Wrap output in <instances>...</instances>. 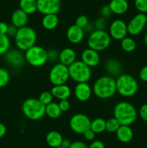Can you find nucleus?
<instances>
[{
    "label": "nucleus",
    "mask_w": 147,
    "mask_h": 148,
    "mask_svg": "<svg viewBox=\"0 0 147 148\" xmlns=\"http://www.w3.org/2000/svg\"><path fill=\"white\" fill-rule=\"evenodd\" d=\"M59 60L60 63L69 67L76 61V51L71 48H65L59 52Z\"/></svg>",
    "instance_id": "18"
},
{
    "label": "nucleus",
    "mask_w": 147,
    "mask_h": 148,
    "mask_svg": "<svg viewBox=\"0 0 147 148\" xmlns=\"http://www.w3.org/2000/svg\"><path fill=\"white\" fill-rule=\"evenodd\" d=\"M134 5L139 13H147V0H135Z\"/></svg>",
    "instance_id": "34"
},
{
    "label": "nucleus",
    "mask_w": 147,
    "mask_h": 148,
    "mask_svg": "<svg viewBox=\"0 0 147 148\" xmlns=\"http://www.w3.org/2000/svg\"><path fill=\"white\" fill-rule=\"evenodd\" d=\"M4 59L6 62L12 67H20L25 61L24 54H23L22 52L19 49L9 50V51L5 54Z\"/></svg>",
    "instance_id": "16"
},
{
    "label": "nucleus",
    "mask_w": 147,
    "mask_h": 148,
    "mask_svg": "<svg viewBox=\"0 0 147 148\" xmlns=\"http://www.w3.org/2000/svg\"><path fill=\"white\" fill-rule=\"evenodd\" d=\"M109 7L112 14L121 15L127 12L129 8V4L127 0H111Z\"/></svg>",
    "instance_id": "22"
},
{
    "label": "nucleus",
    "mask_w": 147,
    "mask_h": 148,
    "mask_svg": "<svg viewBox=\"0 0 147 148\" xmlns=\"http://www.w3.org/2000/svg\"><path fill=\"white\" fill-rule=\"evenodd\" d=\"M92 92L99 99L112 98L117 92L115 79L109 75L100 77L94 83Z\"/></svg>",
    "instance_id": "2"
},
{
    "label": "nucleus",
    "mask_w": 147,
    "mask_h": 148,
    "mask_svg": "<svg viewBox=\"0 0 147 148\" xmlns=\"http://www.w3.org/2000/svg\"><path fill=\"white\" fill-rule=\"evenodd\" d=\"M69 76L76 83L88 82L92 77L91 68L81 60L74 62L69 66Z\"/></svg>",
    "instance_id": "7"
},
{
    "label": "nucleus",
    "mask_w": 147,
    "mask_h": 148,
    "mask_svg": "<svg viewBox=\"0 0 147 148\" xmlns=\"http://www.w3.org/2000/svg\"><path fill=\"white\" fill-rule=\"evenodd\" d=\"M88 24H89L88 17L86 15H84V14H82V15H79V17H77V18L76 19V22H75V25L83 29Z\"/></svg>",
    "instance_id": "35"
},
{
    "label": "nucleus",
    "mask_w": 147,
    "mask_h": 148,
    "mask_svg": "<svg viewBox=\"0 0 147 148\" xmlns=\"http://www.w3.org/2000/svg\"><path fill=\"white\" fill-rule=\"evenodd\" d=\"M50 92L53 95V98H57L59 101L68 100L71 95V88L67 85H54L50 90Z\"/></svg>",
    "instance_id": "19"
},
{
    "label": "nucleus",
    "mask_w": 147,
    "mask_h": 148,
    "mask_svg": "<svg viewBox=\"0 0 147 148\" xmlns=\"http://www.w3.org/2000/svg\"><path fill=\"white\" fill-rule=\"evenodd\" d=\"M8 27L9 25H7L4 22H0V34L7 35V31H8Z\"/></svg>",
    "instance_id": "45"
},
{
    "label": "nucleus",
    "mask_w": 147,
    "mask_h": 148,
    "mask_svg": "<svg viewBox=\"0 0 147 148\" xmlns=\"http://www.w3.org/2000/svg\"><path fill=\"white\" fill-rule=\"evenodd\" d=\"M138 114L143 121H147V103H144L141 106Z\"/></svg>",
    "instance_id": "40"
},
{
    "label": "nucleus",
    "mask_w": 147,
    "mask_h": 148,
    "mask_svg": "<svg viewBox=\"0 0 147 148\" xmlns=\"http://www.w3.org/2000/svg\"><path fill=\"white\" fill-rule=\"evenodd\" d=\"M71 145V142L70 140H68V139H63V141H62L61 147L63 148H69L70 147Z\"/></svg>",
    "instance_id": "49"
},
{
    "label": "nucleus",
    "mask_w": 147,
    "mask_h": 148,
    "mask_svg": "<svg viewBox=\"0 0 147 148\" xmlns=\"http://www.w3.org/2000/svg\"><path fill=\"white\" fill-rule=\"evenodd\" d=\"M63 140L61 134L57 131L49 132L46 137V143L49 147L52 148L61 147Z\"/></svg>",
    "instance_id": "24"
},
{
    "label": "nucleus",
    "mask_w": 147,
    "mask_h": 148,
    "mask_svg": "<svg viewBox=\"0 0 147 148\" xmlns=\"http://www.w3.org/2000/svg\"><path fill=\"white\" fill-rule=\"evenodd\" d=\"M81 61L89 67H95L100 63V56L99 52L87 48L81 53Z\"/></svg>",
    "instance_id": "14"
},
{
    "label": "nucleus",
    "mask_w": 147,
    "mask_h": 148,
    "mask_svg": "<svg viewBox=\"0 0 147 148\" xmlns=\"http://www.w3.org/2000/svg\"><path fill=\"white\" fill-rule=\"evenodd\" d=\"M115 134L118 140L122 143H130L133 138V131L130 126L120 125Z\"/></svg>",
    "instance_id": "21"
},
{
    "label": "nucleus",
    "mask_w": 147,
    "mask_h": 148,
    "mask_svg": "<svg viewBox=\"0 0 147 148\" xmlns=\"http://www.w3.org/2000/svg\"><path fill=\"white\" fill-rule=\"evenodd\" d=\"M91 120L89 116L84 114H76L72 116L69 121V127L74 133L84 134V133L90 129Z\"/></svg>",
    "instance_id": "10"
},
{
    "label": "nucleus",
    "mask_w": 147,
    "mask_h": 148,
    "mask_svg": "<svg viewBox=\"0 0 147 148\" xmlns=\"http://www.w3.org/2000/svg\"><path fill=\"white\" fill-rule=\"evenodd\" d=\"M113 115L120 125H131L138 118L137 110L133 104L127 101H121L115 106Z\"/></svg>",
    "instance_id": "1"
},
{
    "label": "nucleus",
    "mask_w": 147,
    "mask_h": 148,
    "mask_svg": "<svg viewBox=\"0 0 147 148\" xmlns=\"http://www.w3.org/2000/svg\"><path fill=\"white\" fill-rule=\"evenodd\" d=\"M24 59L32 66H43L48 62L47 51L42 46L35 45L24 52Z\"/></svg>",
    "instance_id": "8"
},
{
    "label": "nucleus",
    "mask_w": 147,
    "mask_h": 148,
    "mask_svg": "<svg viewBox=\"0 0 147 148\" xmlns=\"http://www.w3.org/2000/svg\"><path fill=\"white\" fill-rule=\"evenodd\" d=\"M70 79L69 67L61 63H57L49 72V80L54 85H64Z\"/></svg>",
    "instance_id": "9"
},
{
    "label": "nucleus",
    "mask_w": 147,
    "mask_h": 148,
    "mask_svg": "<svg viewBox=\"0 0 147 148\" xmlns=\"http://www.w3.org/2000/svg\"><path fill=\"white\" fill-rule=\"evenodd\" d=\"M48 53V61L50 62H56V60L59 59V53L56 50V49H50Z\"/></svg>",
    "instance_id": "38"
},
{
    "label": "nucleus",
    "mask_w": 147,
    "mask_h": 148,
    "mask_svg": "<svg viewBox=\"0 0 147 148\" xmlns=\"http://www.w3.org/2000/svg\"><path fill=\"white\" fill-rule=\"evenodd\" d=\"M37 11L43 15L56 14L61 7V0H37Z\"/></svg>",
    "instance_id": "13"
},
{
    "label": "nucleus",
    "mask_w": 147,
    "mask_h": 148,
    "mask_svg": "<svg viewBox=\"0 0 147 148\" xmlns=\"http://www.w3.org/2000/svg\"><path fill=\"white\" fill-rule=\"evenodd\" d=\"M10 49V37L0 34V55H5Z\"/></svg>",
    "instance_id": "30"
},
{
    "label": "nucleus",
    "mask_w": 147,
    "mask_h": 148,
    "mask_svg": "<svg viewBox=\"0 0 147 148\" xmlns=\"http://www.w3.org/2000/svg\"><path fill=\"white\" fill-rule=\"evenodd\" d=\"M95 29V26H94V25H92L90 24V23H89V24L87 25L86 26V27L84 28V30L85 33H88L89 34V33H92V31H94Z\"/></svg>",
    "instance_id": "48"
},
{
    "label": "nucleus",
    "mask_w": 147,
    "mask_h": 148,
    "mask_svg": "<svg viewBox=\"0 0 147 148\" xmlns=\"http://www.w3.org/2000/svg\"><path fill=\"white\" fill-rule=\"evenodd\" d=\"M105 68L108 74H109L108 75L112 77L120 75L121 70H122V66L118 60L113 59H109L105 62Z\"/></svg>",
    "instance_id": "23"
},
{
    "label": "nucleus",
    "mask_w": 147,
    "mask_h": 148,
    "mask_svg": "<svg viewBox=\"0 0 147 148\" xmlns=\"http://www.w3.org/2000/svg\"><path fill=\"white\" fill-rule=\"evenodd\" d=\"M88 148H105V146L100 140H95L88 146Z\"/></svg>",
    "instance_id": "43"
},
{
    "label": "nucleus",
    "mask_w": 147,
    "mask_h": 148,
    "mask_svg": "<svg viewBox=\"0 0 147 148\" xmlns=\"http://www.w3.org/2000/svg\"><path fill=\"white\" fill-rule=\"evenodd\" d=\"M111 38L115 40H121L128 35L127 23L120 19L113 20L109 26V33Z\"/></svg>",
    "instance_id": "12"
},
{
    "label": "nucleus",
    "mask_w": 147,
    "mask_h": 148,
    "mask_svg": "<svg viewBox=\"0 0 147 148\" xmlns=\"http://www.w3.org/2000/svg\"><path fill=\"white\" fill-rule=\"evenodd\" d=\"M56 148H63V147H56Z\"/></svg>",
    "instance_id": "52"
},
{
    "label": "nucleus",
    "mask_w": 147,
    "mask_h": 148,
    "mask_svg": "<svg viewBox=\"0 0 147 148\" xmlns=\"http://www.w3.org/2000/svg\"><path fill=\"white\" fill-rule=\"evenodd\" d=\"M37 99L40 101L43 105L46 106L47 105L50 104V103L53 102V96L50 91H44V92H41L40 95H39V98Z\"/></svg>",
    "instance_id": "32"
},
{
    "label": "nucleus",
    "mask_w": 147,
    "mask_h": 148,
    "mask_svg": "<svg viewBox=\"0 0 147 148\" xmlns=\"http://www.w3.org/2000/svg\"><path fill=\"white\" fill-rule=\"evenodd\" d=\"M59 23V17L56 14H50L43 15L41 24L43 28L48 30H52L56 28Z\"/></svg>",
    "instance_id": "25"
},
{
    "label": "nucleus",
    "mask_w": 147,
    "mask_h": 148,
    "mask_svg": "<svg viewBox=\"0 0 147 148\" xmlns=\"http://www.w3.org/2000/svg\"><path fill=\"white\" fill-rule=\"evenodd\" d=\"M20 9L29 14H34L37 11V0H20L19 1Z\"/></svg>",
    "instance_id": "26"
},
{
    "label": "nucleus",
    "mask_w": 147,
    "mask_h": 148,
    "mask_svg": "<svg viewBox=\"0 0 147 148\" xmlns=\"http://www.w3.org/2000/svg\"><path fill=\"white\" fill-rule=\"evenodd\" d=\"M139 77L141 81L147 82V65L143 66L139 72Z\"/></svg>",
    "instance_id": "42"
},
{
    "label": "nucleus",
    "mask_w": 147,
    "mask_h": 148,
    "mask_svg": "<svg viewBox=\"0 0 147 148\" xmlns=\"http://www.w3.org/2000/svg\"><path fill=\"white\" fill-rule=\"evenodd\" d=\"M95 28L96 30H105V28L107 27V21L106 19L102 18V17H99L96 21L95 22Z\"/></svg>",
    "instance_id": "36"
},
{
    "label": "nucleus",
    "mask_w": 147,
    "mask_h": 148,
    "mask_svg": "<svg viewBox=\"0 0 147 148\" xmlns=\"http://www.w3.org/2000/svg\"><path fill=\"white\" fill-rule=\"evenodd\" d=\"M7 133V127L2 123H0V139L4 137Z\"/></svg>",
    "instance_id": "47"
},
{
    "label": "nucleus",
    "mask_w": 147,
    "mask_h": 148,
    "mask_svg": "<svg viewBox=\"0 0 147 148\" xmlns=\"http://www.w3.org/2000/svg\"><path fill=\"white\" fill-rule=\"evenodd\" d=\"M124 148H132V147H124Z\"/></svg>",
    "instance_id": "51"
},
{
    "label": "nucleus",
    "mask_w": 147,
    "mask_h": 148,
    "mask_svg": "<svg viewBox=\"0 0 147 148\" xmlns=\"http://www.w3.org/2000/svg\"><path fill=\"white\" fill-rule=\"evenodd\" d=\"M11 21L12 25L15 26L17 28L24 27L28 22V14L20 8L17 9L12 14Z\"/></svg>",
    "instance_id": "20"
},
{
    "label": "nucleus",
    "mask_w": 147,
    "mask_h": 148,
    "mask_svg": "<svg viewBox=\"0 0 147 148\" xmlns=\"http://www.w3.org/2000/svg\"><path fill=\"white\" fill-rule=\"evenodd\" d=\"M92 93V88H91L88 82L77 83L74 90L75 98L81 102H86L89 100Z\"/></svg>",
    "instance_id": "15"
},
{
    "label": "nucleus",
    "mask_w": 147,
    "mask_h": 148,
    "mask_svg": "<svg viewBox=\"0 0 147 148\" xmlns=\"http://www.w3.org/2000/svg\"><path fill=\"white\" fill-rule=\"evenodd\" d=\"M144 43H145L146 46H147V30L146 32L145 35H144Z\"/></svg>",
    "instance_id": "50"
},
{
    "label": "nucleus",
    "mask_w": 147,
    "mask_h": 148,
    "mask_svg": "<svg viewBox=\"0 0 147 148\" xmlns=\"http://www.w3.org/2000/svg\"><path fill=\"white\" fill-rule=\"evenodd\" d=\"M14 38V43L17 49L21 51L25 52L35 45L37 40V33L32 27L24 26L17 29Z\"/></svg>",
    "instance_id": "3"
},
{
    "label": "nucleus",
    "mask_w": 147,
    "mask_h": 148,
    "mask_svg": "<svg viewBox=\"0 0 147 148\" xmlns=\"http://www.w3.org/2000/svg\"><path fill=\"white\" fill-rule=\"evenodd\" d=\"M121 49L127 53L133 52L136 48V42L133 38L126 36L120 40Z\"/></svg>",
    "instance_id": "29"
},
{
    "label": "nucleus",
    "mask_w": 147,
    "mask_h": 148,
    "mask_svg": "<svg viewBox=\"0 0 147 148\" xmlns=\"http://www.w3.org/2000/svg\"><path fill=\"white\" fill-rule=\"evenodd\" d=\"M147 24V16L146 14L138 13L135 14L127 24L128 33L133 36H138L145 28Z\"/></svg>",
    "instance_id": "11"
},
{
    "label": "nucleus",
    "mask_w": 147,
    "mask_h": 148,
    "mask_svg": "<svg viewBox=\"0 0 147 148\" xmlns=\"http://www.w3.org/2000/svg\"><path fill=\"white\" fill-rule=\"evenodd\" d=\"M84 137L85 140H87V141H93L95 138V134L93 131H92L91 129H89L88 130H86L84 133Z\"/></svg>",
    "instance_id": "41"
},
{
    "label": "nucleus",
    "mask_w": 147,
    "mask_h": 148,
    "mask_svg": "<svg viewBox=\"0 0 147 148\" xmlns=\"http://www.w3.org/2000/svg\"><path fill=\"white\" fill-rule=\"evenodd\" d=\"M17 29L15 26H14L13 25H9L8 27V31H7V36L10 37V36H12V37H14V36L16 35V33L17 31Z\"/></svg>",
    "instance_id": "46"
},
{
    "label": "nucleus",
    "mask_w": 147,
    "mask_h": 148,
    "mask_svg": "<svg viewBox=\"0 0 147 148\" xmlns=\"http://www.w3.org/2000/svg\"><path fill=\"white\" fill-rule=\"evenodd\" d=\"M69 148H88V146L82 141H75L71 143Z\"/></svg>",
    "instance_id": "44"
},
{
    "label": "nucleus",
    "mask_w": 147,
    "mask_h": 148,
    "mask_svg": "<svg viewBox=\"0 0 147 148\" xmlns=\"http://www.w3.org/2000/svg\"><path fill=\"white\" fill-rule=\"evenodd\" d=\"M112 12L110 8L109 5H105L101 8L100 10V15L102 18L107 19L112 15Z\"/></svg>",
    "instance_id": "37"
},
{
    "label": "nucleus",
    "mask_w": 147,
    "mask_h": 148,
    "mask_svg": "<svg viewBox=\"0 0 147 148\" xmlns=\"http://www.w3.org/2000/svg\"><path fill=\"white\" fill-rule=\"evenodd\" d=\"M116 91L121 96L130 98L135 95L138 84L134 77L128 74H121L115 79Z\"/></svg>",
    "instance_id": "4"
},
{
    "label": "nucleus",
    "mask_w": 147,
    "mask_h": 148,
    "mask_svg": "<svg viewBox=\"0 0 147 148\" xmlns=\"http://www.w3.org/2000/svg\"><path fill=\"white\" fill-rule=\"evenodd\" d=\"M22 111L28 119L37 121L46 115V106L37 98H30L23 102Z\"/></svg>",
    "instance_id": "5"
},
{
    "label": "nucleus",
    "mask_w": 147,
    "mask_h": 148,
    "mask_svg": "<svg viewBox=\"0 0 147 148\" xmlns=\"http://www.w3.org/2000/svg\"><path fill=\"white\" fill-rule=\"evenodd\" d=\"M120 126V124L118 120L112 117L106 121V131L110 133H115L119 129Z\"/></svg>",
    "instance_id": "31"
},
{
    "label": "nucleus",
    "mask_w": 147,
    "mask_h": 148,
    "mask_svg": "<svg viewBox=\"0 0 147 148\" xmlns=\"http://www.w3.org/2000/svg\"><path fill=\"white\" fill-rule=\"evenodd\" d=\"M90 129L95 134H101L106 131V121L102 118H96L91 121Z\"/></svg>",
    "instance_id": "28"
},
{
    "label": "nucleus",
    "mask_w": 147,
    "mask_h": 148,
    "mask_svg": "<svg viewBox=\"0 0 147 148\" xmlns=\"http://www.w3.org/2000/svg\"><path fill=\"white\" fill-rule=\"evenodd\" d=\"M84 36L85 32L84 29L75 24L69 27L66 31V37L68 40L72 44L80 43L84 40Z\"/></svg>",
    "instance_id": "17"
},
{
    "label": "nucleus",
    "mask_w": 147,
    "mask_h": 148,
    "mask_svg": "<svg viewBox=\"0 0 147 148\" xmlns=\"http://www.w3.org/2000/svg\"><path fill=\"white\" fill-rule=\"evenodd\" d=\"M111 37L105 30H96L89 33L87 38L88 48L99 52L108 49L111 43Z\"/></svg>",
    "instance_id": "6"
},
{
    "label": "nucleus",
    "mask_w": 147,
    "mask_h": 148,
    "mask_svg": "<svg viewBox=\"0 0 147 148\" xmlns=\"http://www.w3.org/2000/svg\"><path fill=\"white\" fill-rule=\"evenodd\" d=\"M10 80V75L4 68L0 67V88L5 87Z\"/></svg>",
    "instance_id": "33"
},
{
    "label": "nucleus",
    "mask_w": 147,
    "mask_h": 148,
    "mask_svg": "<svg viewBox=\"0 0 147 148\" xmlns=\"http://www.w3.org/2000/svg\"><path fill=\"white\" fill-rule=\"evenodd\" d=\"M62 111H61L59 104L55 102L50 103L46 106V115L50 119H58L61 116Z\"/></svg>",
    "instance_id": "27"
},
{
    "label": "nucleus",
    "mask_w": 147,
    "mask_h": 148,
    "mask_svg": "<svg viewBox=\"0 0 147 148\" xmlns=\"http://www.w3.org/2000/svg\"><path fill=\"white\" fill-rule=\"evenodd\" d=\"M59 106L60 108L61 111L62 112H66V111H69L70 109V103L68 100H63V101H59Z\"/></svg>",
    "instance_id": "39"
}]
</instances>
